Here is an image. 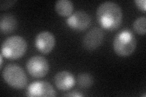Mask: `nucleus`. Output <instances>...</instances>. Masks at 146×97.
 <instances>
[{
  "mask_svg": "<svg viewBox=\"0 0 146 97\" xmlns=\"http://www.w3.org/2000/svg\"><path fill=\"white\" fill-rule=\"evenodd\" d=\"M96 18L103 28L109 30H115L120 26L122 22V9L115 2L105 1L98 7Z\"/></svg>",
  "mask_w": 146,
  "mask_h": 97,
  "instance_id": "obj_1",
  "label": "nucleus"
},
{
  "mask_svg": "<svg viewBox=\"0 0 146 97\" xmlns=\"http://www.w3.org/2000/svg\"><path fill=\"white\" fill-rule=\"evenodd\" d=\"M27 44L24 38L13 35L6 38L1 45V55L10 59H17L23 56L26 52Z\"/></svg>",
  "mask_w": 146,
  "mask_h": 97,
  "instance_id": "obj_2",
  "label": "nucleus"
},
{
  "mask_svg": "<svg viewBox=\"0 0 146 97\" xmlns=\"http://www.w3.org/2000/svg\"><path fill=\"white\" fill-rule=\"evenodd\" d=\"M136 47V39L132 32L124 29L115 36L113 49L119 56L127 57L133 53Z\"/></svg>",
  "mask_w": 146,
  "mask_h": 97,
  "instance_id": "obj_3",
  "label": "nucleus"
},
{
  "mask_svg": "<svg viewBox=\"0 0 146 97\" xmlns=\"http://www.w3.org/2000/svg\"><path fill=\"white\" fill-rule=\"evenodd\" d=\"M2 77L8 85L15 89H23L27 83V77L23 69L15 64H7L2 71Z\"/></svg>",
  "mask_w": 146,
  "mask_h": 97,
  "instance_id": "obj_4",
  "label": "nucleus"
},
{
  "mask_svg": "<svg viewBox=\"0 0 146 97\" xmlns=\"http://www.w3.org/2000/svg\"><path fill=\"white\" fill-rule=\"evenodd\" d=\"M26 68L27 72L32 77L42 78L48 73L49 65L45 58L40 55H35L28 59Z\"/></svg>",
  "mask_w": 146,
  "mask_h": 97,
  "instance_id": "obj_5",
  "label": "nucleus"
},
{
  "mask_svg": "<svg viewBox=\"0 0 146 97\" xmlns=\"http://www.w3.org/2000/svg\"><path fill=\"white\" fill-rule=\"evenodd\" d=\"M27 96H56V92L49 82L45 81L33 82L27 87Z\"/></svg>",
  "mask_w": 146,
  "mask_h": 97,
  "instance_id": "obj_6",
  "label": "nucleus"
},
{
  "mask_svg": "<svg viewBox=\"0 0 146 97\" xmlns=\"http://www.w3.org/2000/svg\"><path fill=\"white\" fill-rule=\"evenodd\" d=\"M66 23L73 30H84L90 25L91 17L88 13L84 11H77L68 16Z\"/></svg>",
  "mask_w": 146,
  "mask_h": 97,
  "instance_id": "obj_7",
  "label": "nucleus"
},
{
  "mask_svg": "<svg viewBox=\"0 0 146 97\" xmlns=\"http://www.w3.org/2000/svg\"><path fill=\"white\" fill-rule=\"evenodd\" d=\"M104 38L102 29L94 27L86 33L83 38V46L85 49L94 50L102 44Z\"/></svg>",
  "mask_w": 146,
  "mask_h": 97,
  "instance_id": "obj_8",
  "label": "nucleus"
},
{
  "mask_svg": "<svg viewBox=\"0 0 146 97\" xmlns=\"http://www.w3.org/2000/svg\"><path fill=\"white\" fill-rule=\"evenodd\" d=\"M56 44L54 35L49 31L40 32L36 36L35 44L40 52L48 54L52 51Z\"/></svg>",
  "mask_w": 146,
  "mask_h": 97,
  "instance_id": "obj_9",
  "label": "nucleus"
},
{
  "mask_svg": "<svg viewBox=\"0 0 146 97\" xmlns=\"http://www.w3.org/2000/svg\"><path fill=\"white\" fill-rule=\"evenodd\" d=\"M54 84L57 88L63 91L70 90L75 85V78L68 71H63L57 73L54 78Z\"/></svg>",
  "mask_w": 146,
  "mask_h": 97,
  "instance_id": "obj_10",
  "label": "nucleus"
},
{
  "mask_svg": "<svg viewBox=\"0 0 146 97\" xmlns=\"http://www.w3.org/2000/svg\"><path fill=\"white\" fill-rule=\"evenodd\" d=\"M17 21L15 17L10 13L1 15L0 18V30L3 34H9L15 30Z\"/></svg>",
  "mask_w": 146,
  "mask_h": 97,
  "instance_id": "obj_11",
  "label": "nucleus"
},
{
  "mask_svg": "<svg viewBox=\"0 0 146 97\" xmlns=\"http://www.w3.org/2000/svg\"><path fill=\"white\" fill-rule=\"evenodd\" d=\"M55 10L59 15L69 16L74 10V5L70 0H58L55 4Z\"/></svg>",
  "mask_w": 146,
  "mask_h": 97,
  "instance_id": "obj_12",
  "label": "nucleus"
},
{
  "mask_svg": "<svg viewBox=\"0 0 146 97\" xmlns=\"http://www.w3.org/2000/svg\"><path fill=\"white\" fill-rule=\"evenodd\" d=\"M77 82L81 89H88L93 84V77L88 73H82L77 78Z\"/></svg>",
  "mask_w": 146,
  "mask_h": 97,
  "instance_id": "obj_13",
  "label": "nucleus"
},
{
  "mask_svg": "<svg viewBox=\"0 0 146 97\" xmlns=\"http://www.w3.org/2000/svg\"><path fill=\"white\" fill-rule=\"evenodd\" d=\"M133 29L136 33L139 35H144L146 30V18L145 16L137 18L133 22Z\"/></svg>",
  "mask_w": 146,
  "mask_h": 97,
  "instance_id": "obj_14",
  "label": "nucleus"
},
{
  "mask_svg": "<svg viewBox=\"0 0 146 97\" xmlns=\"http://www.w3.org/2000/svg\"><path fill=\"white\" fill-rule=\"evenodd\" d=\"M16 3V1H1L0 2V9L1 10H4L13 5Z\"/></svg>",
  "mask_w": 146,
  "mask_h": 97,
  "instance_id": "obj_15",
  "label": "nucleus"
},
{
  "mask_svg": "<svg viewBox=\"0 0 146 97\" xmlns=\"http://www.w3.org/2000/svg\"><path fill=\"white\" fill-rule=\"evenodd\" d=\"M134 2L140 10L143 11L144 12H145V0H135Z\"/></svg>",
  "mask_w": 146,
  "mask_h": 97,
  "instance_id": "obj_16",
  "label": "nucleus"
},
{
  "mask_svg": "<svg viewBox=\"0 0 146 97\" xmlns=\"http://www.w3.org/2000/svg\"><path fill=\"white\" fill-rule=\"evenodd\" d=\"M64 96H71V97H80V96H84V95L83 94H80V92L74 90V91H72V92H70V93H69V94H67L64 95Z\"/></svg>",
  "mask_w": 146,
  "mask_h": 97,
  "instance_id": "obj_17",
  "label": "nucleus"
},
{
  "mask_svg": "<svg viewBox=\"0 0 146 97\" xmlns=\"http://www.w3.org/2000/svg\"><path fill=\"white\" fill-rule=\"evenodd\" d=\"M3 55L1 54V55H0V59H1V68L2 67V66H3Z\"/></svg>",
  "mask_w": 146,
  "mask_h": 97,
  "instance_id": "obj_18",
  "label": "nucleus"
}]
</instances>
